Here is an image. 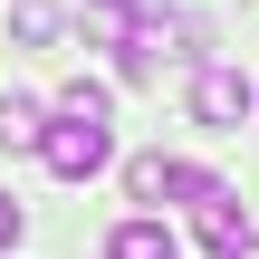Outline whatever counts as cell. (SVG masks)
Here are the masks:
<instances>
[{"label": "cell", "mask_w": 259, "mask_h": 259, "mask_svg": "<svg viewBox=\"0 0 259 259\" xmlns=\"http://www.w3.org/2000/svg\"><path fill=\"white\" fill-rule=\"evenodd\" d=\"M38 163H48L58 183H96V173L115 163V115H48Z\"/></svg>", "instance_id": "obj_1"}, {"label": "cell", "mask_w": 259, "mask_h": 259, "mask_svg": "<svg viewBox=\"0 0 259 259\" xmlns=\"http://www.w3.org/2000/svg\"><path fill=\"white\" fill-rule=\"evenodd\" d=\"M135 10H144V0H87V10H77V29H87L96 48H125V38H135Z\"/></svg>", "instance_id": "obj_6"}, {"label": "cell", "mask_w": 259, "mask_h": 259, "mask_svg": "<svg viewBox=\"0 0 259 259\" xmlns=\"http://www.w3.org/2000/svg\"><path fill=\"white\" fill-rule=\"evenodd\" d=\"M48 115H115V96H106V87H96V77H67V87H58V106H48Z\"/></svg>", "instance_id": "obj_8"}, {"label": "cell", "mask_w": 259, "mask_h": 259, "mask_svg": "<svg viewBox=\"0 0 259 259\" xmlns=\"http://www.w3.org/2000/svg\"><path fill=\"white\" fill-rule=\"evenodd\" d=\"M183 48H192V19H173V10H135V38L115 48V77H125V87H154L163 58H183Z\"/></svg>", "instance_id": "obj_2"}, {"label": "cell", "mask_w": 259, "mask_h": 259, "mask_svg": "<svg viewBox=\"0 0 259 259\" xmlns=\"http://www.w3.org/2000/svg\"><path fill=\"white\" fill-rule=\"evenodd\" d=\"M163 183H173V154H135L125 163V192L135 202H163Z\"/></svg>", "instance_id": "obj_9"}, {"label": "cell", "mask_w": 259, "mask_h": 259, "mask_svg": "<svg viewBox=\"0 0 259 259\" xmlns=\"http://www.w3.org/2000/svg\"><path fill=\"white\" fill-rule=\"evenodd\" d=\"M19 231H29V211H19V202H10V192H0V259L19 250Z\"/></svg>", "instance_id": "obj_11"}, {"label": "cell", "mask_w": 259, "mask_h": 259, "mask_svg": "<svg viewBox=\"0 0 259 259\" xmlns=\"http://www.w3.org/2000/svg\"><path fill=\"white\" fill-rule=\"evenodd\" d=\"M106 259H183V250H173V231H163L154 211H135V221L106 231Z\"/></svg>", "instance_id": "obj_4"}, {"label": "cell", "mask_w": 259, "mask_h": 259, "mask_svg": "<svg viewBox=\"0 0 259 259\" xmlns=\"http://www.w3.org/2000/svg\"><path fill=\"white\" fill-rule=\"evenodd\" d=\"M240 115H250V77H240L231 58H202V67H192V125L240 135Z\"/></svg>", "instance_id": "obj_3"}, {"label": "cell", "mask_w": 259, "mask_h": 259, "mask_svg": "<svg viewBox=\"0 0 259 259\" xmlns=\"http://www.w3.org/2000/svg\"><path fill=\"white\" fill-rule=\"evenodd\" d=\"M211 192H221V173H211V163H173V183H163V202H183V211H192V202H211Z\"/></svg>", "instance_id": "obj_10"}, {"label": "cell", "mask_w": 259, "mask_h": 259, "mask_svg": "<svg viewBox=\"0 0 259 259\" xmlns=\"http://www.w3.org/2000/svg\"><path fill=\"white\" fill-rule=\"evenodd\" d=\"M58 29H67V19H58L48 0H19V10H10V38H19V48H48Z\"/></svg>", "instance_id": "obj_7"}, {"label": "cell", "mask_w": 259, "mask_h": 259, "mask_svg": "<svg viewBox=\"0 0 259 259\" xmlns=\"http://www.w3.org/2000/svg\"><path fill=\"white\" fill-rule=\"evenodd\" d=\"M250 115H259V87H250Z\"/></svg>", "instance_id": "obj_12"}, {"label": "cell", "mask_w": 259, "mask_h": 259, "mask_svg": "<svg viewBox=\"0 0 259 259\" xmlns=\"http://www.w3.org/2000/svg\"><path fill=\"white\" fill-rule=\"evenodd\" d=\"M38 135H48V106L38 96H0V154H38Z\"/></svg>", "instance_id": "obj_5"}]
</instances>
